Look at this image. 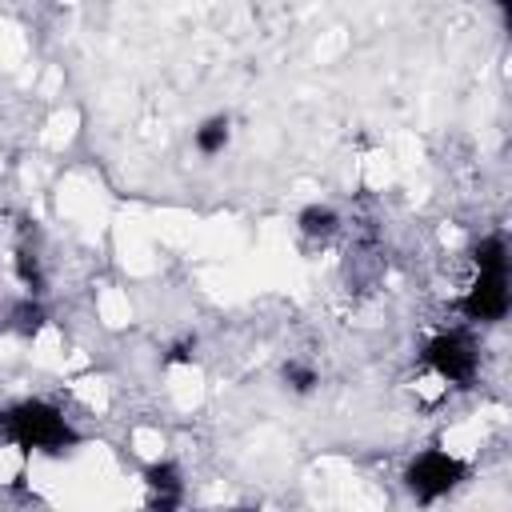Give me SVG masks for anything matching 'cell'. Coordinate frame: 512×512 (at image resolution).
Instances as JSON below:
<instances>
[{
  "instance_id": "obj_3",
  "label": "cell",
  "mask_w": 512,
  "mask_h": 512,
  "mask_svg": "<svg viewBox=\"0 0 512 512\" xmlns=\"http://www.w3.org/2000/svg\"><path fill=\"white\" fill-rule=\"evenodd\" d=\"M456 480H460V460H456L452 452H424V456L412 464V472H408V484H412V492H420V496H440V492H448Z\"/></svg>"
},
{
  "instance_id": "obj_2",
  "label": "cell",
  "mask_w": 512,
  "mask_h": 512,
  "mask_svg": "<svg viewBox=\"0 0 512 512\" xmlns=\"http://www.w3.org/2000/svg\"><path fill=\"white\" fill-rule=\"evenodd\" d=\"M476 364H480L476 344H472L468 336H460V332H448V336H440V340L428 344V368L440 372L448 384H464V380H472Z\"/></svg>"
},
{
  "instance_id": "obj_4",
  "label": "cell",
  "mask_w": 512,
  "mask_h": 512,
  "mask_svg": "<svg viewBox=\"0 0 512 512\" xmlns=\"http://www.w3.org/2000/svg\"><path fill=\"white\" fill-rule=\"evenodd\" d=\"M196 144H200V152H220L228 144V120H208L196 132Z\"/></svg>"
},
{
  "instance_id": "obj_1",
  "label": "cell",
  "mask_w": 512,
  "mask_h": 512,
  "mask_svg": "<svg viewBox=\"0 0 512 512\" xmlns=\"http://www.w3.org/2000/svg\"><path fill=\"white\" fill-rule=\"evenodd\" d=\"M4 428L20 448H56L68 436L64 416L48 404H20V408L4 412Z\"/></svg>"
}]
</instances>
